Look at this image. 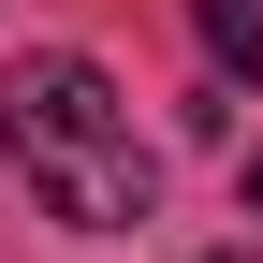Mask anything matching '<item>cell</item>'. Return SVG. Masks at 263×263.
<instances>
[{
  "label": "cell",
  "mask_w": 263,
  "mask_h": 263,
  "mask_svg": "<svg viewBox=\"0 0 263 263\" xmlns=\"http://www.w3.org/2000/svg\"><path fill=\"white\" fill-rule=\"evenodd\" d=\"M249 205H263V161H249Z\"/></svg>",
  "instance_id": "cell-3"
},
{
  "label": "cell",
  "mask_w": 263,
  "mask_h": 263,
  "mask_svg": "<svg viewBox=\"0 0 263 263\" xmlns=\"http://www.w3.org/2000/svg\"><path fill=\"white\" fill-rule=\"evenodd\" d=\"M0 146H15V190L59 234H132V219L161 205V161H146V132H132L117 73L73 59V44H44V59L0 73Z\"/></svg>",
  "instance_id": "cell-1"
},
{
  "label": "cell",
  "mask_w": 263,
  "mask_h": 263,
  "mask_svg": "<svg viewBox=\"0 0 263 263\" xmlns=\"http://www.w3.org/2000/svg\"><path fill=\"white\" fill-rule=\"evenodd\" d=\"M205 263H249V249H205Z\"/></svg>",
  "instance_id": "cell-4"
},
{
  "label": "cell",
  "mask_w": 263,
  "mask_h": 263,
  "mask_svg": "<svg viewBox=\"0 0 263 263\" xmlns=\"http://www.w3.org/2000/svg\"><path fill=\"white\" fill-rule=\"evenodd\" d=\"M190 29H205L219 73H263V0H190Z\"/></svg>",
  "instance_id": "cell-2"
}]
</instances>
